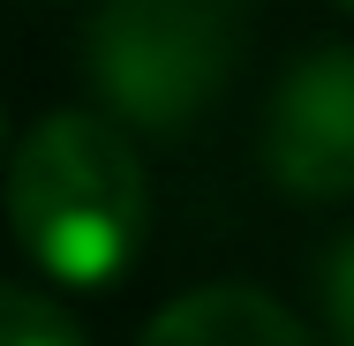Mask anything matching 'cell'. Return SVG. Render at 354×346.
Segmentation results:
<instances>
[{
    "label": "cell",
    "mask_w": 354,
    "mask_h": 346,
    "mask_svg": "<svg viewBox=\"0 0 354 346\" xmlns=\"http://www.w3.org/2000/svg\"><path fill=\"white\" fill-rule=\"evenodd\" d=\"M8 226L61 286H113L151 233V181L121 121L46 113L8 158Z\"/></svg>",
    "instance_id": "6da1fadb"
},
{
    "label": "cell",
    "mask_w": 354,
    "mask_h": 346,
    "mask_svg": "<svg viewBox=\"0 0 354 346\" xmlns=\"http://www.w3.org/2000/svg\"><path fill=\"white\" fill-rule=\"evenodd\" d=\"M249 53V0H106L83 30V75L106 121L174 136L212 113Z\"/></svg>",
    "instance_id": "7a4b0ae2"
},
{
    "label": "cell",
    "mask_w": 354,
    "mask_h": 346,
    "mask_svg": "<svg viewBox=\"0 0 354 346\" xmlns=\"http://www.w3.org/2000/svg\"><path fill=\"white\" fill-rule=\"evenodd\" d=\"M264 166L286 196H354V46H317L279 75L264 106Z\"/></svg>",
    "instance_id": "3957f363"
},
{
    "label": "cell",
    "mask_w": 354,
    "mask_h": 346,
    "mask_svg": "<svg viewBox=\"0 0 354 346\" xmlns=\"http://www.w3.org/2000/svg\"><path fill=\"white\" fill-rule=\"evenodd\" d=\"M136 346H317V339L264 286H196V294L166 301Z\"/></svg>",
    "instance_id": "277c9868"
},
{
    "label": "cell",
    "mask_w": 354,
    "mask_h": 346,
    "mask_svg": "<svg viewBox=\"0 0 354 346\" xmlns=\"http://www.w3.org/2000/svg\"><path fill=\"white\" fill-rule=\"evenodd\" d=\"M0 346H91V339L53 294L0 278Z\"/></svg>",
    "instance_id": "5b68a950"
},
{
    "label": "cell",
    "mask_w": 354,
    "mask_h": 346,
    "mask_svg": "<svg viewBox=\"0 0 354 346\" xmlns=\"http://www.w3.org/2000/svg\"><path fill=\"white\" fill-rule=\"evenodd\" d=\"M317 294H324V324H332V339L354 346V233L324 256V278H317Z\"/></svg>",
    "instance_id": "8992f818"
},
{
    "label": "cell",
    "mask_w": 354,
    "mask_h": 346,
    "mask_svg": "<svg viewBox=\"0 0 354 346\" xmlns=\"http://www.w3.org/2000/svg\"><path fill=\"white\" fill-rule=\"evenodd\" d=\"M0 151H8V113H0Z\"/></svg>",
    "instance_id": "52a82bcc"
},
{
    "label": "cell",
    "mask_w": 354,
    "mask_h": 346,
    "mask_svg": "<svg viewBox=\"0 0 354 346\" xmlns=\"http://www.w3.org/2000/svg\"><path fill=\"white\" fill-rule=\"evenodd\" d=\"M332 8H347V15H354V0H332Z\"/></svg>",
    "instance_id": "ba28073f"
}]
</instances>
